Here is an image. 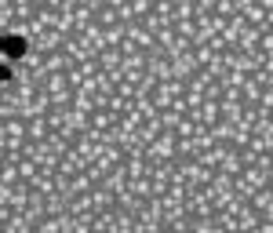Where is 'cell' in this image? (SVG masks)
I'll use <instances>...</instances> for the list:
<instances>
[{"label":"cell","instance_id":"1","mask_svg":"<svg viewBox=\"0 0 273 233\" xmlns=\"http://www.w3.org/2000/svg\"><path fill=\"white\" fill-rule=\"evenodd\" d=\"M22 48H26V44L18 40V36H15V40H11V36L4 40V51H7V55H22Z\"/></svg>","mask_w":273,"mask_h":233}]
</instances>
